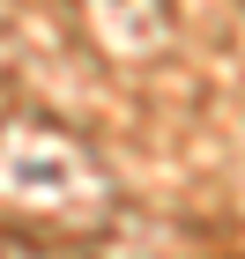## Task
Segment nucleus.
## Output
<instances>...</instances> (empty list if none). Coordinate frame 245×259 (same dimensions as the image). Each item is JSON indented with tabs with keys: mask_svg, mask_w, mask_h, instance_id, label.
I'll return each instance as SVG.
<instances>
[]
</instances>
